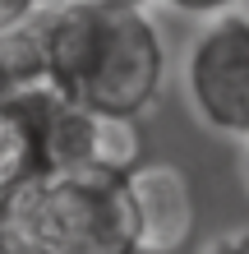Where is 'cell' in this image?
I'll use <instances>...</instances> for the list:
<instances>
[{
  "label": "cell",
  "mask_w": 249,
  "mask_h": 254,
  "mask_svg": "<svg viewBox=\"0 0 249 254\" xmlns=\"http://www.w3.org/2000/svg\"><path fill=\"white\" fill-rule=\"evenodd\" d=\"M47 37V83L69 102L111 116L152 111L166 88V37L148 5L55 0L37 14Z\"/></svg>",
  "instance_id": "cell-1"
},
{
  "label": "cell",
  "mask_w": 249,
  "mask_h": 254,
  "mask_svg": "<svg viewBox=\"0 0 249 254\" xmlns=\"http://www.w3.org/2000/svg\"><path fill=\"white\" fill-rule=\"evenodd\" d=\"M0 254H139L125 176L69 171L0 194Z\"/></svg>",
  "instance_id": "cell-2"
},
{
  "label": "cell",
  "mask_w": 249,
  "mask_h": 254,
  "mask_svg": "<svg viewBox=\"0 0 249 254\" xmlns=\"http://www.w3.org/2000/svg\"><path fill=\"white\" fill-rule=\"evenodd\" d=\"M180 88L203 129L236 143L249 139V9L203 19L185 47Z\"/></svg>",
  "instance_id": "cell-3"
},
{
  "label": "cell",
  "mask_w": 249,
  "mask_h": 254,
  "mask_svg": "<svg viewBox=\"0 0 249 254\" xmlns=\"http://www.w3.org/2000/svg\"><path fill=\"white\" fill-rule=\"evenodd\" d=\"M129 217H134V245L139 254H180L194 241L199 203L189 171L175 162H139L125 176Z\"/></svg>",
  "instance_id": "cell-4"
},
{
  "label": "cell",
  "mask_w": 249,
  "mask_h": 254,
  "mask_svg": "<svg viewBox=\"0 0 249 254\" xmlns=\"http://www.w3.org/2000/svg\"><path fill=\"white\" fill-rule=\"evenodd\" d=\"M47 83V37H42V19H23L0 28V88L23 93V88Z\"/></svg>",
  "instance_id": "cell-5"
},
{
  "label": "cell",
  "mask_w": 249,
  "mask_h": 254,
  "mask_svg": "<svg viewBox=\"0 0 249 254\" xmlns=\"http://www.w3.org/2000/svg\"><path fill=\"white\" fill-rule=\"evenodd\" d=\"M152 5H162L171 14H185V19H212V14H226V9H240L245 0H152Z\"/></svg>",
  "instance_id": "cell-6"
},
{
  "label": "cell",
  "mask_w": 249,
  "mask_h": 254,
  "mask_svg": "<svg viewBox=\"0 0 249 254\" xmlns=\"http://www.w3.org/2000/svg\"><path fill=\"white\" fill-rule=\"evenodd\" d=\"M51 0H0V28L9 23H23V19H37Z\"/></svg>",
  "instance_id": "cell-7"
},
{
  "label": "cell",
  "mask_w": 249,
  "mask_h": 254,
  "mask_svg": "<svg viewBox=\"0 0 249 254\" xmlns=\"http://www.w3.org/2000/svg\"><path fill=\"white\" fill-rule=\"evenodd\" d=\"M199 254H249V227L240 231H226V236H217L212 245H203Z\"/></svg>",
  "instance_id": "cell-8"
},
{
  "label": "cell",
  "mask_w": 249,
  "mask_h": 254,
  "mask_svg": "<svg viewBox=\"0 0 249 254\" xmlns=\"http://www.w3.org/2000/svg\"><path fill=\"white\" fill-rule=\"evenodd\" d=\"M240 176H245V190H249V139H245V157H240Z\"/></svg>",
  "instance_id": "cell-9"
},
{
  "label": "cell",
  "mask_w": 249,
  "mask_h": 254,
  "mask_svg": "<svg viewBox=\"0 0 249 254\" xmlns=\"http://www.w3.org/2000/svg\"><path fill=\"white\" fill-rule=\"evenodd\" d=\"M106 5H152V0H106Z\"/></svg>",
  "instance_id": "cell-10"
}]
</instances>
